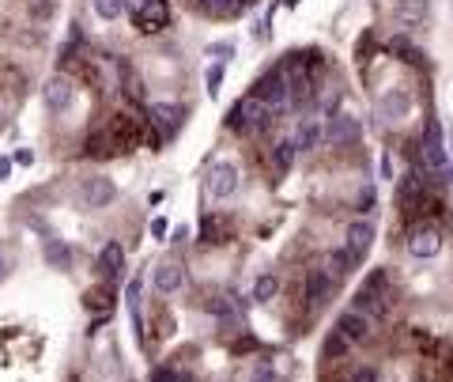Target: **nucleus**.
Listing matches in <instances>:
<instances>
[{
  "mask_svg": "<svg viewBox=\"0 0 453 382\" xmlns=\"http://www.w3.org/2000/svg\"><path fill=\"white\" fill-rule=\"evenodd\" d=\"M269 117H272V110L257 99V95L249 91L246 99H238L235 106H230V114H227V129H230V133H253V129L269 125Z\"/></svg>",
  "mask_w": 453,
  "mask_h": 382,
  "instance_id": "nucleus-1",
  "label": "nucleus"
},
{
  "mask_svg": "<svg viewBox=\"0 0 453 382\" xmlns=\"http://www.w3.org/2000/svg\"><path fill=\"white\" fill-rule=\"evenodd\" d=\"M419 159H423V174H435V178H446L449 174V156H446V140H442V125L427 122V137L419 144Z\"/></svg>",
  "mask_w": 453,
  "mask_h": 382,
  "instance_id": "nucleus-2",
  "label": "nucleus"
},
{
  "mask_svg": "<svg viewBox=\"0 0 453 382\" xmlns=\"http://www.w3.org/2000/svg\"><path fill=\"white\" fill-rule=\"evenodd\" d=\"M253 95H257V99L272 110V117H276V114L287 110V103H291V83H287L283 72H269V76H261V80L253 83Z\"/></svg>",
  "mask_w": 453,
  "mask_h": 382,
  "instance_id": "nucleus-3",
  "label": "nucleus"
},
{
  "mask_svg": "<svg viewBox=\"0 0 453 382\" xmlns=\"http://www.w3.org/2000/svg\"><path fill=\"white\" fill-rule=\"evenodd\" d=\"M114 197H117V185H114V178H106V174H91V178H83V185H80L83 209H106Z\"/></svg>",
  "mask_w": 453,
  "mask_h": 382,
  "instance_id": "nucleus-4",
  "label": "nucleus"
},
{
  "mask_svg": "<svg viewBox=\"0 0 453 382\" xmlns=\"http://www.w3.org/2000/svg\"><path fill=\"white\" fill-rule=\"evenodd\" d=\"M208 193H212L216 201H227L238 193V167L227 159L212 163V170H208Z\"/></svg>",
  "mask_w": 453,
  "mask_h": 382,
  "instance_id": "nucleus-5",
  "label": "nucleus"
},
{
  "mask_svg": "<svg viewBox=\"0 0 453 382\" xmlns=\"http://www.w3.org/2000/svg\"><path fill=\"white\" fill-rule=\"evenodd\" d=\"M42 99H46V106L53 114H64L76 99V87H72L69 76H49L46 87H42Z\"/></svg>",
  "mask_w": 453,
  "mask_h": 382,
  "instance_id": "nucleus-6",
  "label": "nucleus"
},
{
  "mask_svg": "<svg viewBox=\"0 0 453 382\" xmlns=\"http://www.w3.org/2000/svg\"><path fill=\"white\" fill-rule=\"evenodd\" d=\"M408 110H412V95H408L404 87H389L378 99V114L385 122H401V117H408Z\"/></svg>",
  "mask_w": 453,
  "mask_h": 382,
  "instance_id": "nucleus-7",
  "label": "nucleus"
},
{
  "mask_svg": "<svg viewBox=\"0 0 453 382\" xmlns=\"http://www.w3.org/2000/svg\"><path fill=\"white\" fill-rule=\"evenodd\" d=\"M333 299V277L325 269H310L306 272V303L310 307H325Z\"/></svg>",
  "mask_w": 453,
  "mask_h": 382,
  "instance_id": "nucleus-8",
  "label": "nucleus"
},
{
  "mask_svg": "<svg viewBox=\"0 0 453 382\" xmlns=\"http://www.w3.org/2000/svg\"><path fill=\"white\" fill-rule=\"evenodd\" d=\"M374 246V224L370 220H355V224H348V254L355 257V261H363L367 257V250Z\"/></svg>",
  "mask_w": 453,
  "mask_h": 382,
  "instance_id": "nucleus-9",
  "label": "nucleus"
},
{
  "mask_svg": "<svg viewBox=\"0 0 453 382\" xmlns=\"http://www.w3.org/2000/svg\"><path fill=\"white\" fill-rule=\"evenodd\" d=\"M132 23H136L143 35H155V30H163V27L170 23V4H167V0H151V4L143 8Z\"/></svg>",
  "mask_w": 453,
  "mask_h": 382,
  "instance_id": "nucleus-10",
  "label": "nucleus"
},
{
  "mask_svg": "<svg viewBox=\"0 0 453 382\" xmlns=\"http://www.w3.org/2000/svg\"><path fill=\"white\" fill-rule=\"evenodd\" d=\"M442 250V235L435 227H416L412 235H408V254L412 257H435Z\"/></svg>",
  "mask_w": 453,
  "mask_h": 382,
  "instance_id": "nucleus-11",
  "label": "nucleus"
},
{
  "mask_svg": "<svg viewBox=\"0 0 453 382\" xmlns=\"http://www.w3.org/2000/svg\"><path fill=\"white\" fill-rule=\"evenodd\" d=\"M359 133H363V129H359L355 117H351V114H336L333 122H329V129H325V140H329L333 148H340V144H351V140H359Z\"/></svg>",
  "mask_w": 453,
  "mask_h": 382,
  "instance_id": "nucleus-12",
  "label": "nucleus"
},
{
  "mask_svg": "<svg viewBox=\"0 0 453 382\" xmlns=\"http://www.w3.org/2000/svg\"><path fill=\"white\" fill-rule=\"evenodd\" d=\"M148 117L155 122L167 137H174L182 129V122H185V114H182V106H170V103H151L148 106Z\"/></svg>",
  "mask_w": 453,
  "mask_h": 382,
  "instance_id": "nucleus-13",
  "label": "nucleus"
},
{
  "mask_svg": "<svg viewBox=\"0 0 453 382\" xmlns=\"http://www.w3.org/2000/svg\"><path fill=\"white\" fill-rule=\"evenodd\" d=\"M336 333L340 337H348L351 345L355 341H367L370 337V322H367V314H359V311H344L336 318Z\"/></svg>",
  "mask_w": 453,
  "mask_h": 382,
  "instance_id": "nucleus-14",
  "label": "nucleus"
},
{
  "mask_svg": "<svg viewBox=\"0 0 453 382\" xmlns=\"http://www.w3.org/2000/svg\"><path fill=\"white\" fill-rule=\"evenodd\" d=\"M151 284H155V291L170 296V291H178L185 284V272H182V265H174V261H163V265L151 272Z\"/></svg>",
  "mask_w": 453,
  "mask_h": 382,
  "instance_id": "nucleus-15",
  "label": "nucleus"
},
{
  "mask_svg": "<svg viewBox=\"0 0 453 382\" xmlns=\"http://www.w3.org/2000/svg\"><path fill=\"white\" fill-rule=\"evenodd\" d=\"M98 269H102L110 280L121 277V269H125V250H121V243H106L102 246V254H98Z\"/></svg>",
  "mask_w": 453,
  "mask_h": 382,
  "instance_id": "nucleus-16",
  "label": "nucleus"
},
{
  "mask_svg": "<svg viewBox=\"0 0 453 382\" xmlns=\"http://www.w3.org/2000/svg\"><path fill=\"white\" fill-rule=\"evenodd\" d=\"M322 140H325V129L317 125L314 117H306V122L295 129V148H298V151H310V148L322 144Z\"/></svg>",
  "mask_w": 453,
  "mask_h": 382,
  "instance_id": "nucleus-17",
  "label": "nucleus"
},
{
  "mask_svg": "<svg viewBox=\"0 0 453 382\" xmlns=\"http://www.w3.org/2000/svg\"><path fill=\"white\" fill-rule=\"evenodd\" d=\"M355 265H359V261L351 257L348 250H333V254H329V269H333L329 277H333V280H344V277H351V272H355Z\"/></svg>",
  "mask_w": 453,
  "mask_h": 382,
  "instance_id": "nucleus-18",
  "label": "nucleus"
},
{
  "mask_svg": "<svg viewBox=\"0 0 453 382\" xmlns=\"http://www.w3.org/2000/svg\"><path fill=\"white\" fill-rule=\"evenodd\" d=\"M295 156H298L295 140H280V144L272 148V167L280 174H287V170H291V163H295Z\"/></svg>",
  "mask_w": 453,
  "mask_h": 382,
  "instance_id": "nucleus-19",
  "label": "nucleus"
},
{
  "mask_svg": "<svg viewBox=\"0 0 453 382\" xmlns=\"http://www.w3.org/2000/svg\"><path fill=\"white\" fill-rule=\"evenodd\" d=\"M276 291H280V280H276L272 272H261V277L253 280V299H257V303L276 299Z\"/></svg>",
  "mask_w": 453,
  "mask_h": 382,
  "instance_id": "nucleus-20",
  "label": "nucleus"
},
{
  "mask_svg": "<svg viewBox=\"0 0 453 382\" xmlns=\"http://www.w3.org/2000/svg\"><path fill=\"white\" fill-rule=\"evenodd\" d=\"M125 299H129V311H132V325H136V337L143 341V318H140V277H136V280H129Z\"/></svg>",
  "mask_w": 453,
  "mask_h": 382,
  "instance_id": "nucleus-21",
  "label": "nucleus"
},
{
  "mask_svg": "<svg viewBox=\"0 0 453 382\" xmlns=\"http://www.w3.org/2000/svg\"><path fill=\"white\" fill-rule=\"evenodd\" d=\"M389 53H396V57H401V61H408V64H419V57H423V53H419L416 46H412V42H408L404 35H396L393 42H389Z\"/></svg>",
  "mask_w": 453,
  "mask_h": 382,
  "instance_id": "nucleus-22",
  "label": "nucleus"
},
{
  "mask_svg": "<svg viewBox=\"0 0 453 382\" xmlns=\"http://www.w3.org/2000/svg\"><path fill=\"white\" fill-rule=\"evenodd\" d=\"M91 8H95V16L98 19H117L121 12H125V0H91Z\"/></svg>",
  "mask_w": 453,
  "mask_h": 382,
  "instance_id": "nucleus-23",
  "label": "nucleus"
},
{
  "mask_svg": "<svg viewBox=\"0 0 453 382\" xmlns=\"http://www.w3.org/2000/svg\"><path fill=\"white\" fill-rule=\"evenodd\" d=\"M348 348H351V341H348V337H340L336 330L325 337V356H333V359H336V356H344Z\"/></svg>",
  "mask_w": 453,
  "mask_h": 382,
  "instance_id": "nucleus-24",
  "label": "nucleus"
},
{
  "mask_svg": "<svg viewBox=\"0 0 453 382\" xmlns=\"http://www.w3.org/2000/svg\"><path fill=\"white\" fill-rule=\"evenodd\" d=\"M46 257L53 261V265H69V246H64V243H57V238H49V243H46Z\"/></svg>",
  "mask_w": 453,
  "mask_h": 382,
  "instance_id": "nucleus-25",
  "label": "nucleus"
},
{
  "mask_svg": "<svg viewBox=\"0 0 453 382\" xmlns=\"http://www.w3.org/2000/svg\"><path fill=\"white\" fill-rule=\"evenodd\" d=\"M204 83H208V95H219V83H223V64H212L204 76Z\"/></svg>",
  "mask_w": 453,
  "mask_h": 382,
  "instance_id": "nucleus-26",
  "label": "nucleus"
},
{
  "mask_svg": "<svg viewBox=\"0 0 453 382\" xmlns=\"http://www.w3.org/2000/svg\"><path fill=\"white\" fill-rule=\"evenodd\" d=\"M151 382H189V378H182V375H174L170 367H155L151 371Z\"/></svg>",
  "mask_w": 453,
  "mask_h": 382,
  "instance_id": "nucleus-27",
  "label": "nucleus"
},
{
  "mask_svg": "<svg viewBox=\"0 0 453 382\" xmlns=\"http://www.w3.org/2000/svg\"><path fill=\"white\" fill-rule=\"evenodd\" d=\"M374 204H378V193H374V185H367V190L359 193V209L363 212H374Z\"/></svg>",
  "mask_w": 453,
  "mask_h": 382,
  "instance_id": "nucleus-28",
  "label": "nucleus"
},
{
  "mask_svg": "<svg viewBox=\"0 0 453 382\" xmlns=\"http://www.w3.org/2000/svg\"><path fill=\"white\" fill-rule=\"evenodd\" d=\"M382 284H385V269H374V272H370V277H367V280H363V291H378V288H382Z\"/></svg>",
  "mask_w": 453,
  "mask_h": 382,
  "instance_id": "nucleus-29",
  "label": "nucleus"
},
{
  "mask_svg": "<svg viewBox=\"0 0 453 382\" xmlns=\"http://www.w3.org/2000/svg\"><path fill=\"white\" fill-rule=\"evenodd\" d=\"M230 53H235L230 42H216V46H208V57H219V64H223V57H230Z\"/></svg>",
  "mask_w": 453,
  "mask_h": 382,
  "instance_id": "nucleus-30",
  "label": "nucleus"
},
{
  "mask_svg": "<svg viewBox=\"0 0 453 382\" xmlns=\"http://www.w3.org/2000/svg\"><path fill=\"white\" fill-rule=\"evenodd\" d=\"M351 382H378V371H374V367H359L355 375H351Z\"/></svg>",
  "mask_w": 453,
  "mask_h": 382,
  "instance_id": "nucleus-31",
  "label": "nucleus"
},
{
  "mask_svg": "<svg viewBox=\"0 0 453 382\" xmlns=\"http://www.w3.org/2000/svg\"><path fill=\"white\" fill-rule=\"evenodd\" d=\"M148 4H151V0H125V8L132 12V19H136V16H140L143 8H148Z\"/></svg>",
  "mask_w": 453,
  "mask_h": 382,
  "instance_id": "nucleus-32",
  "label": "nucleus"
},
{
  "mask_svg": "<svg viewBox=\"0 0 453 382\" xmlns=\"http://www.w3.org/2000/svg\"><path fill=\"white\" fill-rule=\"evenodd\" d=\"M208 311H212V314H219V318H227V314H230V307H227V303H223V299H216V303H208Z\"/></svg>",
  "mask_w": 453,
  "mask_h": 382,
  "instance_id": "nucleus-33",
  "label": "nucleus"
},
{
  "mask_svg": "<svg viewBox=\"0 0 453 382\" xmlns=\"http://www.w3.org/2000/svg\"><path fill=\"white\" fill-rule=\"evenodd\" d=\"M382 178L393 182V159H389V156H382Z\"/></svg>",
  "mask_w": 453,
  "mask_h": 382,
  "instance_id": "nucleus-34",
  "label": "nucleus"
},
{
  "mask_svg": "<svg viewBox=\"0 0 453 382\" xmlns=\"http://www.w3.org/2000/svg\"><path fill=\"white\" fill-rule=\"evenodd\" d=\"M151 235H155V238H163V235H167V220H163V216H159L155 224H151Z\"/></svg>",
  "mask_w": 453,
  "mask_h": 382,
  "instance_id": "nucleus-35",
  "label": "nucleus"
},
{
  "mask_svg": "<svg viewBox=\"0 0 453 382\" xmlns=\"http://www.w3.org/2000/svg\"><path fill=\"white\" fill-rule=\"evenodd\" d=\"M204 8H216V12H223V8H230V0H201Z\"/></svg>",
  "mask_w": 453,
  "mask_h": 382,
  "instance_id": "nucleus-36",
  "label": "nucleus"
},
{
  "mask_svg": "<svg viewBox=\"0 0 453 382\" xmlns=\"http://www.w3.org/2000/svg\"><path fill=\"white\" fill-rule=\"evenodd\" d=\"M8 170H12V163H8V159H0V178H8Z\"/></svg>",
  "mask_w": 453,
  "mask_h": 382,
  "instance_id": "nucleus-37",
  "label": "nucleus"
},
{
  "mask_svg": "<svg viewBox=\"0 0 453 382\" xmlns=\"http://www.w3.org/2000/svg\"><path fill=\"white\" fill-rule=\"evenodd\" d=\"M283 4H287V8H295V4H298V0H283Z\"/></svg>",
  "mask_w": 453,
  "mask_h": 382,
  "instance_id": "nucleus-38",
  "label": "nucleus"
},
{
  "mask_svg": "<svg viewBox=\"0 0 453 382\" xmlns=\"http://www.w3.org/2000/svg\"><path fill=\"white\" fill-rule=\"evenodd\" d=\"M0 277H4V257H0Z\"/></svg>",
  "mask_w": 453,
  "mask_h": 382,
  "instance_id": "nucleus-39",
  "label": "nucleus"
}]
</instances>
